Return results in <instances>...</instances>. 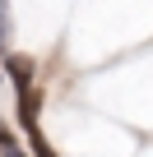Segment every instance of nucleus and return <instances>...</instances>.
Instances as JSON below:
<instances>
[{
    "instance_id": "f257e3e1",
    "label": "nucleus",
    "mask_w": 153,
    "mask_h": 157,
    "mask_svg": "<svg viewBox=\"0 0 153 157\" xmlns=\"http://www.w3.org/2000/svg\"><path fill=\"white\" fill-rule=\"evenodd\" d=\"M37 111H42V93L28 83V88H19V125L23 129H37Z\"/></svg>"
},
{
    "instance_id": "f03ea898",
    "label": "nucleus",
    "mask_w": 153,
    "mask_h": 157,
    "mask_svg": "<svg viewBox=\"0 0 153 157\" xmlns=\"http://www.w3.org/2000/svg\"><path fill=\"white\" fill-rule=\"evenodd\" d=\"M5 69H10V78H14V88H28V83H33V60H28V56L5 51Z\"/></svg>"
},
{
    "instance_id": "7ed1b4c3",
    "label": "nucleus",
    "mask_w": 153,
    "mask_h": 157,
    "mask_svg": "<svg viewBox=\"0 0 153 157\" xmlns=\"http://www.w3.org/2000/svg\"><path fill=\"white\" fill-rule=\"evenodd\" d=\"M0 157H28V152L10 139V129H5V125H0Z\"/></svg>"
},
{
    "instance_id": "20e7f679",
    "label": "nucleus",
    "mask_w": 153,
    "mask_h": 157,
    "mask_svg": "<svg viewBox=\"0 0 153 157\" xmlns=\"http://www.w3.org/2000/svg\"><path fill=\"white\" fill-rule=\"evenodd\" d=\"M28 143H33V157H56V152H51V143L42 139V129H28Z\"/></svg>"
},
{
    "instance_id": "39448f33",
    "label": "nucleus",
    "mask_w": 153,
    "mask_h": 157,
    "mask_svg": "<svg viewBox=\"0 0 153 157\" xmlns=\"http://www.w3.org/2000/svg\"><path fill=\"white\" fill-rule=\"evenodd\" d=\"M0 51H10V0H0Z\"/></svg>"
},
{
    "instance_id": "423d86ee",
    "label": "nucleus",
    "mask_w": 153,
    "mask_h": 157,
    "mask_svg": "<svg viewBox=\"0 0 153 157\" xmlns=\"http://www.w3.org/2000/svg\"><path fill=\"white\" fill-rule=\"evenodd\" d=\"M0 83H5V78H0Z\"/></svg>"
}]
</instances>
